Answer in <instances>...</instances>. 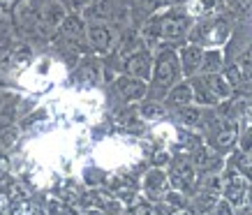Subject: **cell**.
Wrapping results in <instances>:
<instances>
[{
	"instance_id": "6da1fadb",
	"label": "cell",
	"mask_w": 252,
	"mask_h": 215,
	"mask_svg": "<svg viewBox=\"0 0 252 215\" xmlns=\"http://www.w3.org/2000/svg\"><path fill=\"white\" fill-rule=\"evenodd\" d=\"M190 28V19L183 14H167V16H153L144 26V37L148 39H181Z\"/></svg>"
},
{
	"instance_id": "7a4b0ae2",
	"label": "cell",
	"mask_w": 252,
	"mask_h": 215,
	"mask_svg": "<svg viewBox=\"0 0 252 215\" xmlns=\"http://www.w3.org/2000/svg\"><path fill=\"white\" fill-rule=\"evenodd\" d=\"M178 72H181V65H178V58L171 49H164L158 58H155L153 65V81L158 88H169L178 79Z\"/></svg>"
},
{
	"instance_id": "3957f363",
	"label": "cell",
	"mask_w": 252,
	"mask_h": 215,
	"mask_svg": "<svg viewBox=\"0 0 252 215\" xmlns=\"http://www.w3.org/2000/svg\"><path fill=\"white\" fill-rule=\"evenodd\" d=\"M167 187H169V178H167V174H164L160 167H155V169H151L148 174H146V178H144V192H146V197H148V199H153V201L164 199Z\"/></svg>"
},
{
	"instance_id": "277c9868",
	"label": "cell",
	"mask_w": 252,
	"mask_h": 215,
	"mask_svg": "<svg viewBox=\"0 0 252 215\" xmlns=\"http://www.w3.org/2000/svg\"><path fill=\"white\" fill-rule=\"evenodd\" d=\"M153 58L148 51H139V54L130 56L127 61H125V72L130 74V77H137L141 81H148L151 74H153Z\"/></svg>"
},
{
	"instance_id": "5b68a950",
	"label": "cell",
	"mask_w": 252,
	"mask_h": 215,
	"mask_svg": "<svg viewBox=\"0 0 252 215\" xmlns=\"http://www.w3.org/2000/svg\"><path fill=\"white\" fill-rule=\"evenodd\" d=\"M116 91L121 92L125 100L132 102V100H141L146 95V91H148V86H146V81H141V79L125 74V77L116 79Z\"/></svg>"
},
{
	"instance_id": "8992f818",
	"label": "cell",
	"mask_w": 252,
	"mask_h": 215,
	"mask_svg": "<svg viewBox=\"0 0 252 215\" xmlns=\"http://www.w3.org/2000/svg\"><path fill=\"white\" fill-rule=\"evenodd\" d=\"M199 31L201 32H194V39L201 37L204 42H211V44H222L224 39L229 37V26H227V21H222V19H215V21L201 26Z\"/></svg>"
},
{
	"instance_id": "52a82bcc",
	"label": "cell",
	"mask_w": 252,
	"mask_h": 215,
	"mask_svg": "<svg viewBox=\"0 0 252 215\" xmlns=\"http://www.w3.org/2000/svg\"><path fill=\"white\" fill-rule=\"evenodd\" d=\"M171 178H174L176 187H183V190H188V187H192V185H194V181H197V169H194V164H192V162L176 160Z\"/></svg>"
},
{
	"instance_id": "ba28073f",
	"label": "cell",
	"mask_w": 252,
	"mask_h": 215,
	"mask_svg": "<svg viewBox=\"0 0 252 215\" xmlns=\"http://www.w3.org/2000/svg\"><path fill=\"white\" fill-rule=\"evenodd\" d=\"M224 197L229 201L231 206L236 204H243V197H245V181L241 174L236 171H229L227 174V183H224Z\"/></svg>"
},
{
	"instance_id": "9c48e42d",
	"label": "cell",
	"mask_w": 252,
	"mask_h": 215,
	"mask_svg": "<svg viewBox=\"0 0 252 215\" xmlns=\"http://www.w3.org/2000/svg\"><path fill=\"white\" fill-rule=\"evenodd\" d=\"M65 19H67V14H65V7H63L61 2H49L44 7V14H42L39 31L46 32V31H51V28H61Z\"/></svg>"
},
{
	"instance_id": "30bf717a",
	"label": "cell",
	"mask_w": 252,
	"mask_h": 215,
	"mask_svg": "<svg viewBox=\"0 0 252 215\" xmlns=\"http://www.w3.org/2000/svg\"><path fill=\"white\" fill-rule=\"evenodd\" d=\"M86 35H88V42H91L95 49H99V51L109 49L111 42H114V31L109 28L107 23H93Z\"/></svg>"
},
{
	"instance_id": "8fae6325",
	"label": "cell",
	"mask_w": 252,
	"mask_h": 215,
	"mask_svg": "<svg viewBox=\"0 0 252 215\" xmlns=\"http://www.w3.org/2000/svg\"><path fill=\"white\" fill-rule=\"evenodd\" d=\"M204 81H206L208 91H211V95H213L218 102L231 97V92H234V86L227 81V77H222V74H206Z\"/></svg>"
},
{
	"instance_id": "7c38bea8",
	"label": "cell",
	"mask_w": 252,
	"mask_h": 215,
	"mask_svg": "<svg viewBox=\"0 0 252 215\" xmlns=\"http://www.w3.org/2000/svg\"><path fill=\"white\" fill-rule=\"evenodd\" d=\"M201 61H204V51L199 44H188L181 51V65H183L185 74H194L201 67Z\"/></svg>"
},
{
	"instance_id": "4fadbf2b",
	"label": "cell",
	"mask_w": 252,
	"mask_h": 215,
	"mask_svg": "<svg viewBox=\"0 0 252 215\" xmlns=\"http://www.w3.org/2000/svg\"><path fill=\"white\" fill-rule=\"evenodd\" d=\"M61 35L67 39L69 44H79L84 39V23L79 16H67L61 26Z\"/></svg>"
},
{
	"instance_id": "5bb4252c",
	"label": "cell",
	"mask_w": 252,
	"mask_h": 215,
	"mask_svg": "<svg viewBox=\"0 0 252 215\" xmlns=\"http://www.w3.org/2000/svg\"><path fill=\"white\" fill-rule=\"evenodd\" d=\"M192 100H194V91H192V84H178L174 86V91L169 92V102L176 104V107H190Z\"/></svg>"
},
{
	"instance_id": "9a60e30c",
	"label": "cell",
	"mask_w": 252,
	"mask_h": 215,
	"mask_svg": "<svg viewBox=\"0 0 252 215\" xmlns=\"http://www.w3.org/2000/svg\"><path fill=\"white\" fill-rule=\"evenodd\" d=\"M222 62H224V58H222L220 51H215V49H208V51H204L201 69H204L206 74H220Z\"/></svg>"
},
{
	"instance_id": "2e32d148",
	"label": "cell",
	"mask_w": 252,
	"mask_h": 215,
	"mask_svg": "<svg viewBox=\"0 0 252 215\" xmlns=\"http://www.w3.org/2000/svg\"><path fill=\"white\" fill-rule=\"evenodd\" d=\"M236 67H238V72H241V81H243V86H250L252 88V46H248L243 54H241Z\"/></svg>"
},
{
	"instance_id": "e0dca14e",
	"label": "cell",
	"mask_w": 252,
	"mask_h": 215,
	"mask_svg": "<svg viewBox=\"0 0 252 215\" xmlns=\"http://www.w3.org/2000/svg\"><path fill=\"white\" fill-rule=\"evenodd\" d=\"M111 12H114V2L111 0H93L91 7H88V16L99 23L104 21V19H109Z\"/></svg>"
},
{
	"instance_id": "ac0fdd59",
	"label": "cell",
	"mask_w": 252,
	"mask_h": 215,
	"mask_svg": "<svg viewBox=\"0 0 252 215\" xmlns=\"http://www.w3.org/2000/svg\"><path fill=\"white\" fill-rule=\"evenodd\" d=\"M234 141H236V125L234 123L222 125L218 137H215V146L220 148V151H227V148L234 146Z\"/></svg>"
},
{
	"instance_id": "d6986e66",
	"label": "cell",
	"mask_w": 252,
	"mask_h": 215,
	"mask_svg": "<svg viewBox=\"0 0 252 215\" xmlns=\"http://www.w3.org/2000/svg\"><path fill=\"white\" fill-rule=\"evenodd\" d=\"M192 91H194V97H197L201 104H218V100L211 95V91H208V86L204 79H194V81H192Z\"/></svg>"
},
{
	"instance_id": "ffe728a7",
	"label": "cell",
	"mask_w": 252,
	"mask_h": 215,
	"mask_svg": "<svg viewBox=\"0 0 252 215\" xmlns=\"http://www.w3.org/2000/svg\"><path fill=\"white\" fill-rule=\"evenodd\" d=\"M192 164H194V169H201V171H206L208 167H213L215 164V157H213V153L208 151V148H197L194 151V160H192Z\"/></svg>"
},
{
	"instance_id": "44dd1931",
	"label": "cell",
	"mask_w": 252,
	"mask_h": 215,
	"mask_svg": "<svg viewBox=\"0 0 252 215\" xmlns=\"http://www.w3.org/2000/svg\"><path fill=\"white\" fill-rule=\"evenodd\" d=\"M14 109H16V97L9 95V92H0V118L2 121H9L14 116Z\"/></svg>"
},
{
	"instance_id": "7402d4cb",
	"label": "cell",
	"mask_w": 252,
	"mask_h": 215,
	"mask_svg": "<svg viewBox=\"0 0 252 215\" xmlns=\"http://www.w3.org/2000/svg\"><path fill=\"white\" fill-rule=\"evenodd\" d=\"M139 49H141V39H139L137 35H132V32H130V35H127V37L121 42L118 54H121V56H127V54L134 56V54H139Z\"/></svg>"
},
{
	"instance_id": "603a6c76",
	"label": "cell",
	"mask_w": 252,
	"mask_h": 215,
	"mask_svg": "<svg viewBox=\"0 0 252 215\" xmlns=\"http://www.w3.org/2000/svg\"><path fill=\"white\" fill-rule=\"evenodd\" d=\"M181 123L183 125H190V127H194V125L201 123V111L194 107H183L181 109Z\"/></svg>"
},
{
	"instance_id": "cb8c5ba5",
	"label": "cell",
	"mask_w": 252,
	"mask_h": 215,
	"mask_svg": "<svg viewBox=\"0 0 252 215\" xmlns=\"http://www.w3.org/2000/svg\"><path fill=\"white\" fill-rule=\"evenodd\" d=\"M218 5H220V0H197L192 12L194 14H213L215 9H218Z\"/></svg>"
},
{
	"instance_id": "d4e9b609",
	"label": "cell",
	"mask_w": 252,
	"mask_h": 215,
	"mask_svg": "<svg viewBox=\"0 0 252 215\" xmlns=\"http://www.w3.org/2000/svg\"><path fill=\"white\" fill-rule=\"evenodd\" d=\"M204 192L220 197V192H224V183H222V178L220 176H208L206 183H204Z\"/></svg>"
},
{
	"instance_id": "484cf974",
	"label": "cell",
	"mask_w": 252,
	"mask_h": 215,
	"mask_svg": "<svg viewBox=\"0 0 252 215\" xmlns=\"http://www.w3.org/2000/svg\"><path fill=\"white\" fill-rule=\"evenodd\" d=\"M155 208L151 204H146V201H137V204H132L127 206V215H153Z\"/></svg>"
},
{
	"instance_id": "4316f807",
	"label": "cell",
	"mask_w": 252,
	"mask_h": 215,
	"mask_svg": "<svg viewBox=\"0 0 252 215\" xmlns=\"http://www.w3.org/2000/svg\"><path fill=\"white\" fill-rule=\"evenodd\" d=\"M141 116L144 118H160V116H164V109L160 104H155V102H146L141 107Z\"/></svg>"
},
{
	"instance_id": "83f0119b",
	"label": "cell",
	"mask_w": 252,
	"mask_h": 215,
	"mask_svg": "<svg viewBox=\"0 0 252 215\" xmlns=\"http://www.w3.org/2000/svg\"><path fill=\"white\" fill-rule=\"evenodd\" d=\"M164 204H167L169 208H174V211H178V208L185 206V199L181 192H167L164 194Z\"/></svg>"
},
{
	"instance_id": "f1b7e54d",
	"label": "cell",
	"mask_w": 252,
	"mask_h": 215,
	"mask_svg": "<svg viewBox=\"0 0 252 215\" xmlns=\"http://www.w3.org/2000/svg\"><path fill=\"white\" fill-rule=\"evenodd\" d=\"M0 141H2V144H5V146H9V144H14L16 141V127H2V130H0Z\"/></svg>"
},
{
	"instance_id": "f546056e",
	"label": "cell",
	"mask_w": 252,
	"mask_h": 215,
	"mask_svg": "<svg viewBox=\"0 0 252 215\" xmlns=\"http://www.w3.org/2000/svg\"><path fill=\"white\" fill-rule=\"evenodd\" d=\"M213 213H215V215H234V206H231L227 199H220L218 204H215Z\"/></svg>"
},
{
	"instance_id": "4dcf8cb0",
	"label": "cell",
	"mask_w": 252,
	"mask_h": 215,
	"mask_svg": "<svg viewBox=\"0 0 252 215\" xmlns=\"http://www.w3.org/2000/svg\"><path fill=\"white\" fill-rule=\"evenodd\" d=\"M229 5L231 7H236V9H241V12H250L252 0H229Z\"/></svg>"
},
{
	"instance_id": "1f68e13d",
	"label": "cell",
	"mask_w": 252,
	"mask_h": 215,
	"mask_svg": "<svg viewBox=\"0 0 252 215\" xmlns=\"http://www.w3.org/2000/svg\"><path fill=\"white\" fill-rule=\"evenodd\" d=\"M241 146H243V151H250V148H252V127L243 134V141H241Z\"/></svg>"
},
{
	"instance_id": "d6a6232c",
	"label": "cell",
	"mask_w": 252,
	"mask_h": 215,
	"mask_svg": "<svg viewBox=\"0 0 252 215\" xmlns=\"http://www.w3.org/2000/svg\"><path fill=\"white\" fill-rule=\"evenodd\" d=\"M153 162L158 164V167H162V164H167V162H169V155H167V153H162V151H160V153H155V155H153Z\"/></svg>"
},
{
	"instance_id": "836d02e7",
	"label": "cell",
	"mask_w": 252,
	"mask_h": 215,
	"mask_svg": "<svg viewBox=\"0 0 252 215\" xmlns=\"http://www.w3.org/2000/svg\"><path fill=\"white\" fill-rule=\"evenodd\" d=\"M7 169H9L7 157H5V155H0V176H5V174H7Z\"/></svg>"
},
{
	"instance_id": "e575fe53",
	"label": "cell",
	"mask_w": 252,
	"mask_h": 215,
	"mask_svg": "<svg viewBox=\"0 0 252 215\" xmlns=\"http://www.w3.org/2000/svg\"><path fill=\"white\" fill-rule=\"evenodd\" d=\"M160 5V0H144V7H146V12H153L155 7Z\"/></svg>"
},
{
	"instance_id": "d590c367",
	"label": "cell",
	"mask_w": 252,
	"mask_h": 215,
	"mask_svg": "<svg viewBox=\"0 0 252 215\" xmlns=\"http://www.w3.org/2000/svg\"><path fill=\"white\" fill-rule=\"evenodd\" d=\"M162 2H164V5H171V7H174V5H183V2H188V0H162Z\"/></svg>"
},
{
	"instance_id": "8d00e7d4",
	"label": "cell",
	"mask_w": 252,
	"mask_h": 215,
	"mask_svg": "<svg viewBox=\"0 0 252 215\" xmlns=\"http://www.w3.org/2000/svg\"><path fill=\"white\" fill-rule=\"evenodd\" d=\"M236 215H252V208H241Z\"/></svg>"
},
{
	"instance_id": "74e56055",
	"label": "cell",
	"mask_w": 252,
	"mask_h": 215,
	"mask_svg": "<svg viewBox=\"0 0 252 215\" xmlns=\"http://www.w3.org/2000/svg\"><path fill=\"white\" fill-rule=\"evenodd\" d=\"M86 215H104V213H102L99 208H91V211H88V213H86Z\"/></svg>"
},
{
	"instance_id": "f35d334b",
	"label": "cell",
	"mask_w": 252,
	"mask_h": 215,
	"mask_svg": "<svg viewBox=\"0 0 252 215\" xmlns=\"http://www.w3.org/2000/svg\"><path fill=\"white\" fill-rule=\"evenodd\" d=\"M5 208H7V204H5V201L0 199V215H5Z\"/></svg>"
},
{
	"instance_id": "ab89813d",
	"label": "cell",
	"mask_w": 252,
	"mask_h": 215,
	"mask_svg": "<svg viewBox=\"0 0 252 215\" xmlns=\"http://www.w3.org/2000/svg\"><path fill=\"white\" fill-rule=\"evenodd\" d=\"M250 204H252V192H250Z\"/></svg>"
}]
</instances>
